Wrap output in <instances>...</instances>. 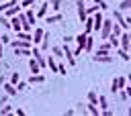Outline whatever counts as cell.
<instances>
[{
    "label": "cell",
    "mask_w": 131,
    "mask_h": 116,
    "mask_svg": "<svg viewBox=\"0 0 131 116\" xmlns=\"http://www.w3.org/2000/svg\"><path fill=\"white\" fill-rule=\"evenodd\" d=\"M4 102H6V92H4V96H0V106H4Z\"/></svg>",
    "instance_id": "obj_45"
},
{
    "label": "cell",
    "mask_w": 131,
    "mask_h": 116,
    "mask_svg": "<svg viewBox=\"0 0 131 116\" xmlns=\"http://www.w3.org/2000/svg\"><path fill=\"white\" fill-rule=\"evenodd\" d=\"M92 116H98V108H96V104H88V108H86Z\"/></svg>",
    "instance_id": "obj_32"
},
{
    "label": "cell",
    "mask_w": 131,
    "mask_h": 116,
    "mask_svg": "<svg viewBox=\"0 0 131 116\" xmlns=\"http://www.w3.org/2000/svg\"><path fill=\"white\" fill-rule=\"evenodd\" d=\"M84 33H86V35L92 33V14H88V16L84 18Z\"/></svg>",
    "instance_id": "obj_15"
},
{
    "label": "cell",
    "mask_w": 131,
    "mask_h": 116,
    "mask_svg": "<svg viewBox=\"0 0 131 116\" xmlns=\"http://www.w3.org/2000/svg\"><path fill=\"white\" fill-rule=\"evenodd\" d=\"M94 6H96L98 10H104V8H106V2H104V0H94Z\"/></svg>",
    "instance_id": "obj_38"
},
{
    "label": "cell",
    "mask_w": 131,
    "mask_h": 116,
    "mask_svg": "<svg viewBox=\"0 0 131 116\" xmlns=\"http://www.w3.org/2000/svg\"><path fill=\"white\" fill-rule=\"evenodd\" d=\"M10 45L14 47V49H31V41H23V39H14V41H10Z\"/></svg>",
    "instance_id": "obj_7"
},
{
    "label": "cell",
    "mask_w": 131,
    "mask_h": 116,
    "mask_svg": "<svg viewBox=\"0 0 131 116\" xmlns=\"http://www.w3.org/2000/svg\"><path fill=\"white\" fill-rule=\"evenodd\" d=\"M41 49L43 51H49V47H51V35L49 33H43V39H41Z\"/></svg>",
    "instance_id": "obj_9"
},
{
    "label": "cell",
    "mask_w": 131,
    "mask_h": 116,
    "mask_svg": "<svg viewBox=\"0 0 131 116\" xmlns=\"http://www.w3.org/2000/svg\"><path fill=\"white\" fill-rule=\"evenodd\" d=\"M96 63H111L113 61V57H111V53H94V57H92Z\"/></svg>",
    "instance_id": "obj_8"
},
{
    "label": "cell",
    "mask_w": 131,
    "mask_h": 116,
    "mask_svg": "<svg viewBox=\"0 0 131 116\" xmlns=\"http://www.w3.org/2000/svg\"><path fill=\"white\" fill-rule=\"evenodd\" d=\"M10 28H14L16 33L20 31V20H18V16H10Z\"/></svg>",
    "instance_id": "obj_22"
},
{
    "label": "cell",
    "mask_w": 131,
    "mask_h": 116,
    "mask_svg": "<svg viewBox=\"0 0 131 116\" xmlns=\"http://www.w3.org/2000/svg\"><path fill=\"white\" fill-rule=\"evenodd\" d=\"M43 81H45V75L43 73H33L29 77V83H43Z\"/></svg>",
    "instance_id": "obj_16"
},
{
    "label": "cell",
    "mask_w": 131,
    "mask_h": 116,
    "mask_svg": "<svg viewBox=\"0 0 131 116\" xmlns=\"http://www.w3.org/2000/svg\"><path fill=\"white\" fill-rule=\"evenodd\" d=\"M111 28H113V20H111V18H102V24H100V28H98V33H100V41H106V39H108Z\"/></svg>",
    "instance_id": "obj_1"
},
{
    "label": "cell",
    "mask_w": 131,
    "mask_h": 116,
    "mask_svg": "<svg viewBox=\"0 0 131 116\" xmlns=\"http://www.w3.org/2000/svg\"><path fill=\"white\" fill-rule=\"evenodd\" d=\"M61 51H63V59L68 61V65H76V55H74V51L70 49V45L68 43H63V47H61Z\"/></svg>",
    "instance_id": "obj_4"
},
{
    "label": "cell",
    "mask_w": 131,
    "mask_h": 116,
    "mask_svg": "<svg viewBox=\"0 0 131 116\" xmlns=\"http://www.w3.org/2000/svg\"><path fill=\"white\" fill-rule=\"evenodd\" d=\"M2 90L6 92V96H16V88H14L12 83H6V81H4V83H2Z\"/></svg>",
    "instance_id": "obj_17"
},
{
    "label": "cell",
    "mask_w": 131,
    "mask_h": 116,
    "mask_svg": "<svg viewBox=\"0 0 131 116\" xmlns=\"http://www.w3.org/2000/svg\"><path fill=\"white\" fill-rule=\"evenodd\" d=\"M0 41H2V45H4V43H10V39H8V35H2V37H0Z\"/></svg>",
    "instance_id": "obj_44"
},
{
    "label": "cell",
    "mask_w": 131,
    "mask_h": 116,
    "mask_svg": "<svg viewBox=\"0 0 131 116\" xmlns=\"http://www.w3.org/2000/svg\"><path fill=\"white\" fill-rule=\"evenodd\" d=\"M115 79H117V85H119V90L127 85V77H115Z\"/></svg>",
    "instance_id": "obj_35"
},
{
    "label": "cell",
    "mask_w": 131,
    "mask_h": 116,
    "mask_svg": "<svg viewBox=\"0 0 131 116\" xmlns=\"http://www.w3.org/2000/svg\"><path fill=\"white\" fill-rule=\"evenodd\" d=\"M18 79H20V75H18V73H12V75H10V83H12V85H14Z\"/></svg>",
    "instance_id": "obj_42"
},
{
    "label": "cell",
    "mask_w": 131,
    "mask_h": 116,
    "mask_svg": "<svg viewBox=\"0 0 131 116\" xmlns=\"http://www.w3.org/2000/svg\"><path fill=\"white\" fill-rule=\"evenodd\" d=\"M111 49H113V47H111V43H106V41H104V43H100V45H98L96 53H111Z\"/></svg>",
    "instance_id": "obj_19"
},
{
    "label": "cell",
    "mask_w": 131,
    "mask_h": 116,
    "mask_svg": "<svg viewBox=\"0 0 131 116\" xmlns=\"http://www.w3.org/2000/svg\"><path fill=\"white\" fill-rule=\"evenodd\" d=\"M0 59H2V41H0Z\"/></svg>",
    "instance_id": "obj_46"
},
{
    "label": "cell",
    "mask_w": 131,
    "mask_h": 116,
    "mask_svg": "<svg viewBox=\"0 0 131 116\" xmlns=\"http://www.w3.org/2000/svg\"><path fill=\"white\" fill-rule=\"evenodd\" d=\"M117 49H119V47H117ZM117 53H119V57H121L123 61H129V59H131V57H129V51H123V49H119Z\"/></svg>",
    "instance_id": "obj_31"
},
{
    "label": "cell",
    "mask_w": 131,
    "mask_h": 116,
    "mask_svg": "<svg viewBox=\"0 0 131 116\" xmlns=\"http://www.w3.org/2000/svg\"><path fill=\"white\" fill-rule=\"evenodd\" d=\"M14 4H18V0H2V2H0V12L8 10V8H10V6H14Z\"/></svg>",
    "instance_id": "obj_18"
},
{
    "label": "cell",
    "mask_w": 131,
    "mask_h": 116,
    "mask_svg": "<svg viewBox=\"0 0 131 116\" xmlns=\"http://www.w3.org/2000/svg\"><path fill=\"white\" fill-rule=\"evenodd\" d=\"M57 73H61V75H66V73H68V69H66V65H63V63H57Z\"/></svg>",
    "instance_id": "obj_39"
},
{
    "label": "cell",
    "mask_w": 131,
    "mask_h": 116,
    "mask_svg": "<svg viewBox=\"0 0 131 116\" xmlns=\"http://www.w3.org/2000/svg\"><path fill=\"white\" fill-rule=\"evenodd\" d=\"M10 112H12V108H10V106H4V108H0V114H2V116L10 114Z\"/></svg>",
    "instance_id": "obj_41"
},
{
    "label": "cell",
    "mask_w": 131,
    "mask_h": 116,
    "mask_svg": "<svg viewBox=\"0 0 131 116\" xmlns=\"http://www.w3.org/2000/svg\"><path fill=\"white\" fill-rule=\"evenodd\" d=\"M0 24H2V26H6V28H10V18H6V16L2 14V16H0Z\"/></svg>",
    "instance_id": "obj_34"
},
{
    "label": "cell",
    "mask_w": 131,
    "mask_h": 116,
    "mask_svg": "<svg viewBox=\"0 0 131 116\" xmlns=\"http://www.w3.org/2000/svg\"><path fill=\"white\" fill-rule=\"evenodd\" d=\"M92 49H94V39L86 35V43H84V51H88V53H90Z\"/></svg>",
    "instance_id": "obj_23"
},
{
    "label": "cell",
    "mask_w": 131,
    "mask_h": 116,
    "mask_svg": "<svg viewBox=\"0 0 131 116\" xmlns=\"http://www.w3.org/2000/svg\"><path fill=\"white\" fill-rule=\"evenodd\" d=\"M14 88H16V92H23V90H27V83H25V81H20V79H18V81H16V83H14Z\"/></svg>",
    "instance_id": "obj_36"
},
{
    "label": "cell",
    "mask_w": 131,
    "mask_h": 116,
    "mask_svg": "<svg viewBox=\"0 0 131 116\" xmlns=\"http://www.w3.org/2000/svg\"><path fill=\"white\" fill-rule=\"evenodd\" d=\"M106 41L111 43V47H115V49L119 47V37H115V35H108V39H106Z\"/></svg>",
    "instance_id": "obj_28"
},
{
    "label": "cell",
    "mask_w": 131,
    "mask_h": 116,
    "mask_svg": "<svg viewBox=\"0 0 131 116\" xmlns=\"http://www.w3.org/2000/svg\"><path fill=\"white\" fill-rule=\"evenodd\" d=\"M121 10H129L131 8V0H121V6H119Z\"/></svg>",
    "instance_id": "obj_37"
},
{
    "label": "cell",
    "mask_w": 131,
    "mask_h": 116,
    "mask_svg": "<svg viewBox=\"0 0 131 116\" xmlns=\"http://www.w3.org/2000/svg\"><path fill=\"white\" fill-rule=\"evenodd\" d=\"M29 69H31V73H41V67L37 65V61H35L33 57L29 59Z\"/></svg>",
    "instance_id": "obj_21"
},
{
    "label": "cell",
    "mask_w": 131,
    "mask_h": 116,
    "mask_svg": "<svg viewBox=\"0 0 131 116\" xmlns=\"http://www.w3.org/2000/svg\"><path fill=\"white\" fill-rule=\"evenodd\" d=\"M49 49H51V55H53V57H63L61 47H49Z\"/></svg>",
    "instance_id": "obj_29"
},
{
    "label": "cell",
    "mask_w": 131,
    "mask_h": 116,
    "mask_svg": "<svg viewBox=\"0 0 131 116\" xmlns=\"http://www.w3.org/2000/svg\"><path fill=\"white\" fill-rule=\"evenodd\" d=\"M76 49H74V55H80L82 51H84V43H86V33H80L76 39Z\"/></svg>",
    "instance_id": "obj_6"
},
{
    "label": "cell",
    "mask_w": 131,
    "mask_h": 116,
    "mask_svg": "<svg viewBox=\"0 0 131 116\" xmlns=\"http://www.w3.org/2000/svg\"><path fill=\"white\" fill-rule=\"evenodd\" d=\"M16 39H23V41H31V33H27V31H18V33H16Z\"/></svg>",
    "instance_id": "obj_26"
},
{
    "label": "cell",
    "mask_w": 131,
    "mask_h": 116,
    "mask_svg": "<svg viewBox=\"0 0 131 116\" xmlns=\"http://www.w3.org/2000/svg\"><path fill=\"white\" fill-rule=\"evenodd\" d=\"M43 33H45L43 28H35V33L31 35V43H35V45H39V43H41V39H43Z\"/></svg>",
    "instance_id": "obj_10"
},
{
    "label": "cell",
    "mask_w": 131,
    "mask_h": 116,
    "mask_svg": "<svg viewBox=\"0 0 131 116\" xmlns=\"http://www.w3.org/2000/svg\"><path fill=\"white\" fill-rule=\"evenodd\" d=\"M25 18H27V22H29L31 26L37 22V16H35V12H33L31 8H27V10H25Z\"/></svg>",
    "instance_id": "obj_14"
},
{
    "label": "cell",
    "mask_w": 131,
    "mask_h": 116,
    "mask_svg": "<svg viewBox=\"0 0 131 116\" xmlns=\"http://www.w3.org/2000/svg\"><path fill=\"white\" fill-rule=\"evenodd\" d=\"M113 22H115V24H119L123 31H127V28H129V22L125 20V16H123V12H121V10H115V12H113Z\"/></svg>",
    "instance_id": "obj_3"
},
{
    "label": "cell",
    "mask_w": 131,
    "mask_h": 116,
    "mask_svg": "<svg viewBox=\"0 0 131 116\" xmlns=\"http://www.w3.org/2000/svg\"><path fill=\"white\" fill-rule=\"evenodd\" d=\"M18 12H20V4H14V6H10L8 10H4V16L10 18V16H16Z\"/></svg>",
    "instance_id": "obj_11"
},
{
    "label": "cell",
    "mask_w": 131,
    "mask_h": 116,
    "mask_svg": "<svg viewBox=\"0 0 131 116\" xmlns=\"http://www.w3.org/2000/svg\"><path fill=\"white\" fill-rule=\"evenodd\" d=\"M63 20V16L57 12V14H51V16H45V22L47 24H57V22H61Z\"/></svg>",
    "instance_id": "obj_13"
},
{
    "label": "cell",
    "mask_w": 131,
    "mask_h": 116,
    "mask_svg": "<svg viewBox=\"0 0 131 116\" xmlns=\"http://www.w3.org/2000/svg\"><path fill=\"white\" fill-rule=\"evenodd\" d=\"M61 2H63V0H51V10L59 12V10H61Z\"/></svg>",
    "instance_id": "obj_30"
},
{
    "label": "cell",
    "mask_w": 131,
    "mask_h": 116,
    "mask_svg": "<svg viewBox=\"0 0 131 116\" xmlns=\"http://www.w3.org/2000/svg\"><path fill=\"white\" fill-rule=\"evenodd\" d=\"M2 83H4V77H2V75H0V85H2Z\"/></svg>",
    "instance_id": "obj_47"
},
{
    "label": "cell",
    "mask_w": 131,
    "mask_h": 116,
    "mask_svg": "<svg viewBox=\"0 0 131 116\" xmlns=\"http://www.w3.org/2000/svg\"><path fill=\"white\" fill-rule=\"evenodd\" d=\"M47 59V67L51 69V73H57V63H55V57H45Z\"/></svg>",
    "instance_id": "obj_20"
},
{
    "label": "cell",
    "mask_w": 131,
    "mask_h": 116,
    "mask_svg": "<svg viewBox=\"0 0 131 116\" xmlns=\"http://www.w3.org/2000/svg\"><path fill=\"white\" fill-rule=\"evenodd\" d=\"M31 55H33V59L37 61V65L43 69V67H47V59L43 57V53H41V49H37V47H33V51H31Z\"/></svg>",
    "instance_id": "obj_5"
},
{
    "label": "cell",
    "mask_w": 131,
    "mask_h": 116,
    "mask_svg": "<svg viewBox=\"0 0 131 116\" xmlns=\"http://www.w3.org/2000/svg\"><path fill=\"white\" fill-rule=\"evenodd\" d=\"M96 104H100V110L108 108V100H106V96H98V102H96Z\"/></svg>",
    "instance_id": "obj_27"
},
{
    "label": "cell",
    "mask_w": 131,
    "mask_h": 116,
    "mask_svg": "<svg viewBox=\"0 0 131 116\" xmlns=\"http://www.w3.org/2000/svg\"><path fill=\"white\" fill-rule=\"evenodd\" d=\"M111 92H113V94H117V92H119V85H117V79H113V83H111Z\"/></svg>",
    "instance_id": "obj_43"
},
{
    "label": "cell",
    "mask_w": 131,
    "mask_h": 116,
    "mask_svg": "<svg viewBox=\"0 0 131 116\" xmlns=\"http://www.w3.org/2000/svg\"><path fill=\"white\" fill-rule=\"evenodd\" d=\"M14 55L16 57H29L31 55V49H14Z\"/></svg>",
    "instance_id": "obj_25"
},
{
    "label": "cell",
    "mask_w": 131,
    "mask_h": 116,
    "mask_svg": "<svg viewBox=\"0 0 131 116\" xmlns=\"http://www.w3.org/2000/svg\"><path fill=\"white\" fill-rule=\"evenodd\" d=\"M37 0H20V8H31Z\"/></svg>",
    "instance_id": "obj_33"
},
{
    "label": "cell",
    "mask_w": 131,
    "mask_h": 116,
    "mask_svg": "<svg viewBox=\"0 0 131 116\" xmlns=\"http://www.w3.org/2000/svg\"><path fill=\"white\" fill-rule=\"evenodd\" d=\"M119 98H121V100H123V102H125V100H127V98H129V94H127V92H125V90H123V88H121V90H119Z\"/></svg>",
    "instance_id": "obj_40"
},
{
    "label": "cell",
    "mask_w": 131,
    "mask_h": 116,
    "mask_svg": "<svg viewBox=\"0 0 131 116\" xmlns=\"http://www.w3.org/2000/svg\"><path fill=\"white\" fill-rule=\"evenodd\" d=\"M96 102H98V94H96L94 90H90V92H88V104H96ZM96 106H98V104H96Z\"/></svg>",
    "instance_id": "obj_24"
},
{
    "label": "cell",
    "mask_w": 131,
    "mask_h": 116,
    "mask_svg": "<svg viewBox=\"0 0 131 116\" xmlns=\"http://www.w3.org/2000/svg\"><path fill=\"white\" fill-rule=\"evenodd\" d=\"M47 10H49V2H43V4L39 6V10H37L35 16H37V18H45V16H47Z\"/></svg>",
    "instance_id": "obj_12"
},
{
    "label": "cell",
    "mask_w": 131,
    "mask_h": 116,
    "mask_svg": "<svg viewBox=\"0 0 131 116\" xmlns=\"http://www.w3.org/2000/svg\"><path fill=\"white\" fill-rule=\"evenodd\" d=\"M129 47H131V33H129V31H123V33L119 35V49L129 51Z\"/></svg>",
    "instance_id": "obj_2"
}]
</instances>
